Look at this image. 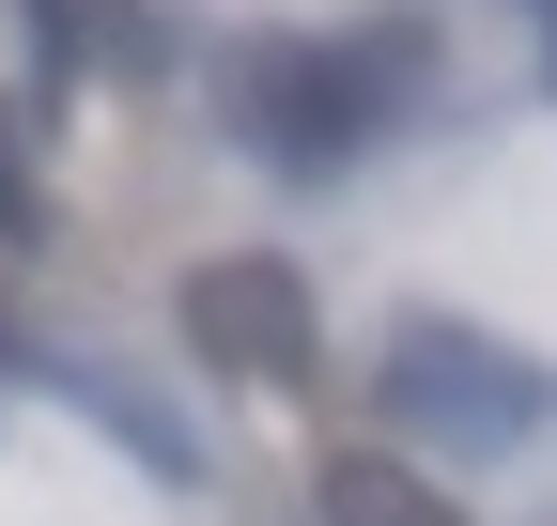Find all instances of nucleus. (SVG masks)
I'll list each match as a JSON object with an SVG mask.
<instances>
[{"mask_svg":"<svg viewBox=\"0 0 557 526\" xmlns=\"http://www.w3.org/2000/svg\"><path fill=\"white\" fill-rule=\"evenodd\" d=\"M387 403H403L418 434L511 449V434H542V418H557V387H542V356L480 341V325H387Z\"/></svg>","mask_w":557,"mask_h":526,"instance_id":"f03ea898","label":"nucleus"},{"mask_svg":"<svg viewBox=\"0 0 557 526\" xmlns=\"http://www.w3.org/2000/svg\"><path fill=\"white\" fill-rule=\"evenodd\" d=\"M310 279L295 263H263V248H218V263H186V356L218 372V387H295L310 372Z\"/></svg>","mask_w":557,"mask_h":526,"instance_id":"7ed1b4c3","label":"nucleus"},{"mask_svg":"<svg viewBox=\"0 0 557 526\" xmlns=\"http://www.w3.org/2000/svg\"><path fill=\"white\" fill-rule=\"evenodd\" d=\"M325 526H465L434 480H403V465H372V449H357V465H325Z\"/></svg>","mask_w":557,"mask_h":526,"instance_id":"20e7f679","label":"nucleus"},{"mask_svg":"<svg viewBox=\"0 0 557 526\" xmlns=\"http://www.w3.org/2000/svg\"><path fill=\"white\" fill-rule=\"evenodd\" d=\"M0 233H32V171H16V109H0Z\"/></svg>","mask_w":557,"mask_h":526,"instance_id":"39448f33","label":"nucleus"},{"mask_svg":"<svg viewBox=\"0 0 557 526\" xmlns=\"http://www.w3.org/2000/svg\"><path fill=\"white\" fill-rule=\"evenodd\" d=\"M403 62L418 47H248L233 62V124H248V155H278V171H341L372 140V109H387Z\"/></svg>","mask_w":557,"mask_h":526,"instance_id":"f257e3e1","label":"nucleus"}]
</instances>
